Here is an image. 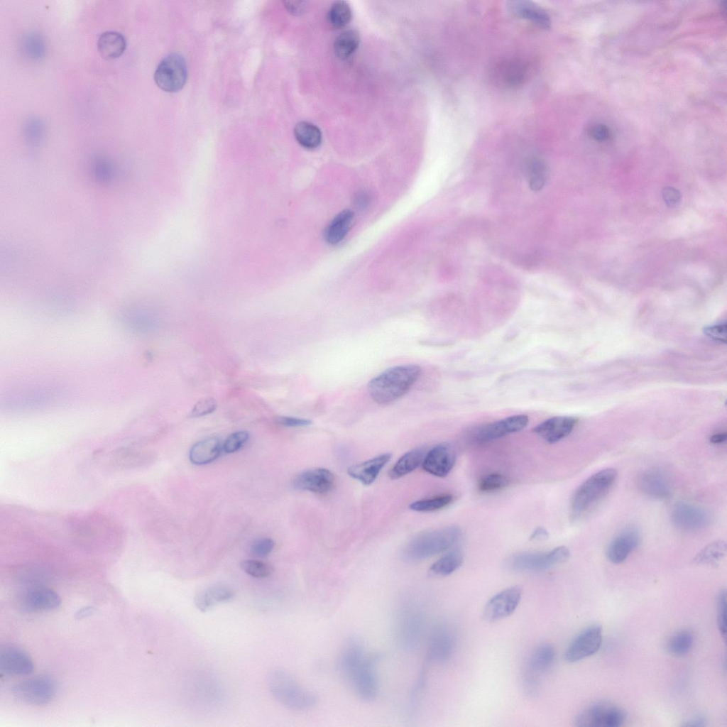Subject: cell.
Instances as JSON below:
<instances>
[{
  "label": "cell",
  "mask_w": 727,
  "mask_h": 727,
  "mask_svg": "<svg viewBox=\"0 0 727 727\" xmlns=\"http://www.w3.org/2000/svg\"><path fill=\"white\" fill-rule=\"evenodd\" d=\"M530 65L522 60L508 59L499 61L491 68V75L498 85L516 88L523 85L530 76Z\"/></svg>",
  "instance_id": "cell-12"
},
{
  "label": "cell",
  "mask_w": 727,
  "mask_h": 727,
  "mask_svg": "<svg viewBox=\"0 0 727 727\" xmlns=\"http://www.w3.org/2000/svg\"><path fill=\"white\" fill-rule=\"evenodd\" d=\"M726 552V542L722 540L713 542L704 547L696 556L697 563L711 564L721 559Z\"/></svg>",
  "instance_id": "cell-39"
},
{
  "label": "cell",
  "mask_w": 727,
  "mask_h": 727,
  "mask_svg": "<svg viewBox=\"0 0 727 727\" xmlns=\"http://www.w3.org/2000/svg\"><path fill=\"white\" fill-rule=\"evenodd\" d=\"M591 138L598 141H603L610 137V131L608 127L603 124H595L589 129Z\"/></svg>",
  "instance_id": "cell-48"
},
{
  "label": "cell",
  "mask_w": 727,
  "mask_h": 727,
  "mask_svg": "<svg viewBox=\"0 0 727 727\" xmlns=\"http://www.w3.org/2000/svg\"><path fill=\"white\" fill-rule=\"evenodd\" d=\"M241 567L247 574L260 579L270 576L273 572L271 566L256 559L244 560L241 562Z\"/></svg>",
  "instance_id": "cell-40"
},
{
  "label": "cell",
  "mask_w": 727,
  "mask_h": 727,
  "mask_svg": "<svg viewBox=\"0 0 727 727\" xmlns=\"http://www.w3.org/2000/svg\"><path fill=\"white\" fill-rule=\"evenodd\" d=\"M234 596L233 590L224 584H214L199 592L195 596V604L201 611L205 612L218 603L231 600Z\"/></svg>",
  "instance_id": "cell-28"
},
{
  "label": "cell",
  "mask_w": 727,
  "mask_h": 727,
  "mask_svg": "<svg viewBox=\"0 0 727 727\" xmlns=\"http://www.w3.org/2000/svg\"><path fill=\"white\" fill-rule=\"evenodd\" d=\"M671 519L679 529L693 531L706 527L710 518L704 509L690 503L679 502L672 509Z\"/></svg>",
  "instance_id": "cell-18"
},
{
  "label": "cell",
  "mask_w": 727,
  "mask_h": 727,
  "mask_svg": "<svg viewBox=\"0 0 727 727\" xmlns=\"http://www.w3.org/2000/svg\"><path fill=\"white\" fill-rule=\"evenodd\" d=\"M463 562L462 553L459 550H454L434 562L430 568V572L434 576H446L457 570Z\"/></svg>",
  "instance_id": "cell-33"
},
{
  "label": "cell",
  "mask_w": 727,
  "mask_h": 727,
  "mask_svg": "<svg viewBox=\"0 0 727 727\" xmlns=\"http://www.w3.org/2000/svg\"><path fill=\"white\" fill-rule=\"evenodd\" d=\"M425 627V614L421 606L412 598H403L396 609L394 630L400 648L415 650L420 645Z\"/></svg>",
  "instance_id": "cell-3"
},
{
  "label": "cell",
  "mask_w": 727,
  "mask_h": 727,
  "mask_svg": "<svg viewBox=\"0 0 727 727\" xmlns=\"http://www.w3.org/2000/svg\"><path fill=\"white\" fill-rule=\"evenodd\" d=\"M391 454L384 453L364 462L349 466L348 474L366 486L373 483L380 471L390 461Z\"/></svg>",
  "instance_id": "cell-24"
},
{
  "label": "cell",
  "mask_w": 727,
  "mask_h": 727,
  "mask_svg": "<svg viewBox=\"0 0 727 727\" xmlns=\"http://www.w3.org/2000/svg\"><path fill=\"white\" fill-rule=\"evenodd\" d=\"M663 198L665 202L670 207L677 205L681 199V194L675 188L667 187L663 190Z\"/></svg>",
  "instance_id": "cell-49"
},
{
  "label": "cell",
  "mask_w": 727,
  "mask_h": 727,
  "mask_svg": "<svg viewBox=\"0 0 727 727\" xmlns=\"http://www.w3.org/2000/svg\"><path fill=\"white\" fill-rule=\"evenodd\" d=\"M522 589L518 586L507 588L494 595L486 603L483 618L488 622H495L511 615L518 607Z\"/></svg>",
  "instance_id": "cell-11"
},
{
  "label": "cell",
  "mask_w": 727,
  "mask_h": 727,
  "mask_svg": "<svg viewBox=\"0 0 727 727\" xmlns=\"http://www.w3.org/2000/svg\"><path fill=\"white\" fill-rule=\"evenodd\" d=\"M549 533L546 529L537 527L530 535V540H541L547 538Z\"/></svg>",
  "instance_id": "cell-51"
},
{
  "label": "cell",
  "mask_w": 727,
  "mask_h": 727,
  "mask_svg": "<svg viewBox=\"0 0 727 727\" xmlns=\"http://www.w3.org/2000/svg\"><path fill=\"white\" fill-rule=\"evenodd\" d=\"M354 218V213L350 209H344L337 214L324 229L325 241L331 245L340 243L352 227Z\"/></svg>",
  "instance_id": "cell-27"
},
{
  "label": "cell",
  "mask_w": 727,
  "mask_h": 727,
  "mask_svg": "<svg viewBox=\"0 0 727 727\" xmlns=\"http://www.w3.org/2000/svg\"><path fill=\"white\" fill-rule=\"evenodd\" d=\"M249 434L246 431H238L231 434L225 439L222 447L226 454H231L239 450L248 440Z\"/></svg>",
  "instance_id": "cell-42"
},
{
  "label": "cell",
  "mask_w": 727,
  "mask_h": 727,
  "mask_svg": "<svg viewBox=\"0 0 727 727\" xmlns=\"http://www.w3.org/2000/svg\"><path fill=\"white\" fill-rule=\"evenodd\" d=\"M555 657V650L550 644L544 643L537 646L528 660L526 679L538 682L537 677L551 668Z\"/></svg>",
  "instance_id": "cell-25"
},
{
  "label": "cell",
  "mask_w": 727,
  "mask_h": 727,
  "mask_svg": "<svg viewBox=\"0 0 727 727\" xmlns=\"http://www.w3.org/2000/svg\"><path fill=\"white\" fill-rule=\"evenodd\" d=\"M577 420L569 416H554L536 427L533 432L548 443L552 444L568 436L573 430Z\"/></svg>",
  "instance_id": "cell-21"
},
{
  "label": "cell",
  "mask_w": 727,
  "mask_h": 727,
  "mask_svg": "<svg viewBox=\"0 0 727 727\" xmlns=\"http://www.w3.org/2000/svg\"><path fill=\"white\" fill-rule=\"evenodd\" d=\"M294 134L297 141L304 148L313 149L319 146L322 141V133L315 125L301 121L296 124Z\"/></svg>",
  "instance_id": "cell-32"
},
{
  "label": "cell",
  "mask_w": 727,
  "mask_h": 727,
  "mask_svg": "<svg viewBox=\"0 0 727 727\" xmlns=\"http://www.w3.org/2000/svg\"><path fill=\"white\" fill-rule=\"evenodd\" d=\"M512 11L525 19L540 26L549 28L551 23L549 15L541 8L528 1H515L510 5Z\"/></svg>",
  "instance_id": "cell-31"
},
{
  "label": "cell",
  "mask_w": 727,
  "mask_h": 727,
  "mask_svg": "<svg viewBox=\"0 0 727 727\" xmlns=\"http://www.w3.org/2000/svg\"><path fill=\"white\" fill-rule=\"evenodd\" d=\"M420 373V367L415 364L389 368L370 381L368 393L378 404L393 403L411 388Z\"/></svg>",
  "instance_id": "cell-2"
},
{
  "label": "cell",
  "mask_w": 727,
  "mask_h": 727,
  "mask_svg": "<svg viewBox=\"0 0 727 727\" xmlns=\"http://www.w3.org/2000/svg\"><path fill=\"white\" fill-rule=\"evenodd\" d=\"M366 196L367 195L366 194H364V193L359 195L357 197L356 200V203L359 206L365 207L366 205V204H368V199L366 197Z\"/></svg>",
  "instance_id": "cell-55"
},
{
  "label": "cell",
  "mask_w": 727,
  "mask_h": 727,
  "mask_svg": "<svg viewBox=\"0 0 727 727\" xmlns=\"http://www.w3.org/2000/svg\"><path fill=\"white\" fill-rule=\"evenodd\" d=\"M603 640L602 628L591 625L577 635L565 652L569 662H576L594 655L601 647Z\"/></svg>",
  "instance_id": "cell-13"
},
{
  "label": "cell",
  "mask_w": 727,
  "mask_h": 727,
  "mask_svg": "<svg viewBox=\"0 0 727 727\" xmlns=\"http://www.w3.org/2000/svg\"><path fill=\"white\" fill-rule=\"evenodd\" d=\"M56 691L55 682L45 677H35L21 681L12 688V694L18 701L35 706L50 703L55 696Z\"/></svg>",
  "instance_id": "cell-8"
},
{
  "label": "cell",
  "mask_w": 727,
  "mask_h": 727,
  "mask_svg": "<svg viewBox=\"0 0 727 727\" xmlns=\"http://www.w3.org/2000/svg\"><path fill=\"white\" fill-rule=\"evenodd\" d=\"M187 75V66L182 56L171 53L165 57L157 66L154 80L163 91L175 92L182 88Z\"/></svg>",
  "instance_id": "cell-9"
},
{
  "label": "cell",
  "mask_w": 727,
  "mask_h": 727,
  "mask_svg": "<svg viewBox=\"0 0 727 727\" xmlns=\"http://www.w3.org/2000/svg\"><path fill=\"white\" fill-rule=\"evenodd\" d=\"M276 422L285 427H305L312 424L310 420L288 416H279Z\"/></svg>",
  "instance_id": "cell-47"
},
{
  "label": "cell",
  "mask_w": 727,
  "mask_h": 727,
  "mask_svg": "<svg viewBox=\"0 0 727 727\" xmlns=\"http://www.w3.org/2000/svg\"><path fill=\"white\" fill-rule=\"evenodd\" d=\"M335 478L327 469L316 468L305 471L293 479L295 489L317 493H324L332 489Z\"/></svg>",
  "instance_id": "cell-19"
},
{
  "label": "cell",
  "mask_w": 727,
  "mask_h": 727,
  "mask_svg": "<svg viewBox=\"0 0 727 727\" xmlns=\"http://www.w3.org/2000/svg\"><path fill=\"white\" fill-rule=\"evenodd\" d=\"M268 685L273 697L282 705L295 711H305L315 706L317 696L302 687L290 673L275 670L268 677Z\"/></svg>",
  "instance_id": "cell-4"
},
{
  "label": "cell",
  "mask_w": 727,
  "mask_h": 727,
  "mask_svg": "<svg viewBox=\"0 0 727 727\" xmlns=\"http://www.w3.org/2000/svg\"><path fill=\"white\" fill-rule=\"evenodd\" d=\"M61 604L60 596L47 588H36L26 592L20 600V608L26 613L50 611Z\"/></svg>",
  "instance_id": "cell-20"
},
{
  "label": "cell",
  "mask_w": 727,
  "mask_h": 727,
  "mask_svg": "<svg viewBox=\"0 0 727 727\" xmlns=\"http://www.w3.org/2000/svg\"><path fill=\"white\" fill-rule=\"evenodd\" d=\"M125 37L117 31L102 33L97 40V50L102 58L111 60L121 56L126 50Z\"/></svg>",
  "instance_id": "cell-29"
},
{
  "label": "cell",
  "mask_w": 727,
  "mask_h": 727,
  "mask_svg": "<svg viewBox=\"0 0 727 727\" xmlns=\"http://www.w3.org/2000/svg\"><path fill=\"white\" fill-rule=\"evenodd\" d=\"M638 484L643 493L655 498L664 499L671 493L669 480L662 472L657 469L643 471L638 477Z\"/></svg>",
  "instance_id": "cell-23"
},
{
  "label": "cell",
  "mask_w": 727,
  "mask_h": 727,
  "mask_svg": "<svg viewBox=\"0 0 727 727\" xmlns=\"http://www.w3.org/2000/svg\"><path fill=\"white\" fill-rule=\"evenodd\" d=\"M528 175L530 189L533 191L540 190L547 178L546 165L539 159L530 160L528 167Z\"/></svg>",
  "instance_id": "cell-37"
},
{
  "label": "cell",
  "mask_w": 727,
  "mask_h": 727,
  "mask_svg": "<svg viewBox=\"0 0 727 727\" xmlns=\"http://www.w3.org/2000/svg\"><path fill=\"white\" fill-rule=\"evenodd\" d=\"M380 656L370 654L356 638L348 640L337 660V669L352 692L364 701H373L379 689L377 666Z\"/></svg>",
  "instance_id": "cell-1"
},
{
  "label": "cell",
  "mask_w": 727,
  "mask_h": 727,
  "mask_svg": "<svg viewBox=\"0 0 727 727\" xmlns=\"http://www.w3.org/2000/svg\"><path fill=\"white\" fill-rule=\"evenodd\" d=\"M456 647V637L452 628L445 625H437L432 631L427 655L430 660L442 663L449 660Z\"/></svg>",
  "instance_id": "cell-15"
},
{
  "label": "cell",
  "mask_w": 727,
  "mask_h": 727,
  "mask_svg": "<svg viewBox=\"0 0 727 727\" xmlns=\"http://www.w3.org/2000/svg\"><path fill=\"white\" fill-rule=\"evenodd\" d=\"M617 476L613 469H606L588 478L575 491L570 503L572 520L579 518L589 510L612 486Z\"/></svg>",
  "instance_id": "cell-6"
},
{
  "label": "cell",
  "mask_w": 727,
  "mask_h": 727,
  "mask_svg": "<svg viewBox=\"0 0 727 727\" xmlns=\"http://www.w3.org/2000/svg\"><path fill=\"white\" fill-rule=\"evenodd\" d=\"M640 535L635 528H628L616 536L609 544L606 555L609 561L619 564L625 561L637 547Z\"/></svg>",
  "instance_id": "cell-22"
},
{
  "label": "cell",
  "mask_w": 727,
  "mask_h": 727,
  "mask_svg": "<svg viewBox=\"0 0 727 727\" xmlns=\"http://www.w3.org/2000/svg\"><path fill=\"white\" fill-rule=\"evenodd\" d=\"M726 439V433H717L714 434L711 437V442L714 444H720L725 442Z\"/></svg>",
  "instance_id": "cell-54"
},
{
  "label": "cell",
  "mask_w": 727,
  "mask_h": 727,
  "mask_svg": "<svg viewBox=\"0 0 727 727\" xmlns=\"http://www.w3.org/2000/svg\"><path fill=\"white\" fill-rule=\"evenodd\" d=\"M360 37L355 30H348L339 35L334 43V50L336 55L345 59L354 53L359 46Z\"/></svg>",
  "instance_id": "cell-34"
},
{
  "label": "cell",
  "mask_w": 727,
  "mask_h": 727,
  "mask_svg": "<svg viewBox=\"0 0 727 727\" xmlns=\"http://www.w3.org/2000/svg\"><path fill=\"white\" fill-rule=\"evenodd\" d=\"M275 542L271 538L262 537L254 540L251 545V552L257 557H265L269 555Z\"/></svg>",
  "instance_id": "cell-44"
},
{
  "label": "cell",
  "mask_w": 727,
  "mask_h": 727,
  "mask_svg": "<svg viewBox=\"0 0 727 727\" xmlns=\"http://www.w3.org/2000/svg\"><path fill=\"white\" fill-rule=\"evenodd\" d=\"M456 461V453L453 447L442 443L427 452L422 461V468L427 473L437 476H447Z\"/></svg>",
  "instance_id": "cell-16"
},
{
  "label": "cell",
  "mask_w": 727,
  "mask_h": 727,
  "mask_svg": "<svg viewBox=\"0 0 727 727\" xmlns=\"http://www.w3.org/2000/svg\"><path fill=\"white\" fill-rule=\"evenodd\" d=\"M95 608L92 606L82 607L76 612L75 618L77 619L87 618L92 615L95 612Z\"/></svg>",
  "instance_id": "cell-52"
},
{
  "label": "cell",
  "mask_w": 727,
  "mask_h": 727,
  "mask_svg": "<svg viewBox=\"0 0 727 727\" xmlns=\"http://www.w3.org/2000/svg\"><path fill=\"white\" fill-rule=\"evenodd\" d=\"M452 501V495L444 494L434 498L414 501L410 505L409 508L417 512H431L447 506Z\"/></svg>",
  "instance_id": "cell-38"
},
{
  "label": "cell",
  "mask_w": 727,
  "mask_h": 727,
  "mask_svg": "<svg viewBox=\"0 0 727 727\" xmlns=\"http://www.w3.org/2000/svg\"><path fill=\"white\" fill-rule=\"evenodd\" d=\"M33 662L30 655L21 647L6 645L0 651V669L11 676H25L33 672Z\"/></svg>",
  "instance_id": "cell-17"
},
{
  "label": "cell",
  "mask_w": 727,
  "mask_h": 727,
  "mask_svg": "<svg viewBox=\"0 0 727 727\" xmlns=\"http://www.w3.org/2000/svg\"><path fill=\"white\" fill-rule=\"evenodd\" d=\"M427 452L424 447L412 449L403 454L388 472L391 479H398L416 469L422 464Z\"/></svg>",
  "instance_id": "cell-30"
},
{
  "label": "cell",
  "mask_w": 727,
  "mask_h": 727,
  "mask_svg": "<svg viewBox=\"0 0 727 727\" xmlns=\"http://www.w3.org/2000/svg\"><path fill=\"white\" fill-rule=\"evenodd\" d=\"M461 534V530L453 525L422 532L405 545L403 555L409 561L420 560L436 555L455 545Z\"/></svg>",
  "instance_id": "cell-5"
},
{
  "label": "cell",
  "mask_w": 727,
  "mask_h": 727,
  "mask_svg": "<svg viewBox=\"0 0 727 727\" xmlns=\"http://www.w3.org/2000/svg\"><path fill=\"white\" fill-rule=\"evenodd\" d=\"M223 444L217 437H209L192 445L189 452L190 461L195 465H204L216 460L223 450Z\"/></svg>",
  "instance_id": "cell-26"
},
{
  "label": "cell",
  "mask_w": 727,
  "mask_h": 727,
  "mask_svg": "<svg viewBox=\"0 0 727 727\" xmlns=\"http://www.w3.org/2000/svg\"><path fill=\"white\" fill-rule=\"evenodd\" d=\"M569 554V550L564 546L555 547L546 552L519 553L509 559L508 566L518 572H542L566 562Z\"/></svg>",
  "instance_id": "cell-7"
},
{
  "label": "cell",
  "mask_w": 727,
  "mask_h": 727,
  "mask_svg": "<svg viewBox=\"0 0 727 727\" xmlns=\"http://www.w3.org/2000/svg\"><path fill=\"white\" fill-rule=\"evenodd\" d=\"M693 643L694 637L689 630H680L670 638L667 643V650L674 656L682 657L689 652Z\"/></svg>",
  "instance_id": "cell-35"
},
{
  "label": "cell",
  "mask_w": 727,
  "mask_h": 727,
  "mask_svg": "<svg viewBox=\"0 0 727 727\" xmlns=\"http://www.w3.org/2000/svg\"><path fill=\"white\" fill-rule=\"evenodd\" d=\"M526 415H515L479 427L474 437L479 443L493 441L523 430L528 424Z\"/></svg>",
  "instance_id": "cell-14"
},
{
  "label": "cell",
  "mask_w": 727,
  "mask_h": 727,
  "mask_svg": "<svg viewBox=\"0 0 727 727\" xmlns=\"http://www.w3.org/2000/svg\"><path fill=\"white\" fill-rule=\"evenodd\" d=\"M217 407L216 400L212 398L199 400L192 408L190 413L191 417H199L213 412Z\"/></svg>",
  "instance_id": "cell-43"
},
{
  "label": "cell",
  "mask_w": 727,
  "mask_h": 727,
  "mask_svg": "<svg viewBox=\"0 0 727 727\" xmlns=\"http://www.w3.org/2000/svg\"><path fill=\"white\" fill-rule=\"evenodd\" d=\"M704 332L707 337L714 341L721 343H726V322L708 326L704 329Z\"/></svg>",
  "instance_id": "cell-46"
},
{
  "label": "cell",
  "mask_w": 727,
  "mask_h": 727,
  "mask_svg": "<svg viewBox=\"0 0 727 727\" xmlns=\"http://www.w3.org/2000/svg\"><path fill=\"white\" fill-rule=\"evenodd\" d=\"M717 618L718 629L722 635L726 637V594L725 591H721L718 595L717 604Z\"/></svg>",
  "instance_id": "cell-45"
},
{
  "label": "cell",
  "mask_w": 727,
  "mask_h": 727,
  "mask_svg": "<svg viewBox=\"0 0 727 727\" xmlns=\"http://www.w3.org/2000/svg\"><path fill=\"white\" fill-rule=\"evenodd\" d=\"M509 483V479L501 474H491L481 479L479 489L483 492H491L502 489Z\"/></svg>",
  "instance_id": "cell-41"
},
{
  "label": "cell",
  "mask_w": 727,
  "mask_h": 727,
  "mask_svg": "<svg viewBox=\"0 0 727 727\" xmlns=\"http://www.w3.org/2000/svg\"><path fill=\"white\" fill-rule=\"evenodd\" d=\"M351 18V10L347 2L337 1L332 4L327 13L329 23L334 28L344 27Z\"/></svg>",
  "instance_id": "cell-36"
},
{
  "label": "cell",
  "mask_w": 727,
  "mask_h": 727,
  "mask_svg": "<svg viewBox=\"0 0 727 727\" xmlns=\"http://www.w3.org/2000/svg\"><path fill=\"white\" fill-rule=\"evenodd\" d=\"M284 4L287 10L293 15H300L304 11L305 4L301 1H286Z\"/></svg>",
  "instance_id": "cell-50"
},
{
  "label": "cell",
  "mask_w": 727,
  "mask_h": 727,
  "mask_svg": "<svg viewBox=\"0 0 727 727\" xmlns=\"http://www.w3.org/2000/svg\"><path fill=\"white\" fill-rule=\"evenodd\" d=\"M706 721L701 716L694 717L686 722L684 724L685 726H705Z\"/></svg>",
  "instance_id": "cell-53"
},
{
  "label": "cell",
  "mask_w": 727,
  "mask_h": 727,
  "mask_svg": "<svg viewBox=\"0 0 727 727\" xmlns=\"http://www.w3.org/2000/svg\"><path fill=\"white\" fill-rule=\"evenodd\" d=\"M626 714L621 707L608 702H597L586 708L576 719L583 727H618L625 723Z\"/></svg>",
  "instance_id": "cell-10"
}]
</instances>
